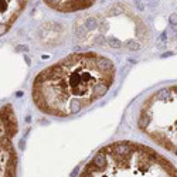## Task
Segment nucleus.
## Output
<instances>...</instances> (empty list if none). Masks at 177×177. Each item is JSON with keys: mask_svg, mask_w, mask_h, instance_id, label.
I'll return each instance as SVG.
<instances>
[{"mask_svg": "<svg viewBox=\"0 0 177 177\" xmlns=\"http://www.w3.org/2000/svg\"><path fill=\"white\" fill-rule=\"evenodd\" d=\"M115 67L95 53H77L38 72L33 101L41 112L71 116L102 98L113 84Z\"/></svg>", "mask_w": 177, "mask_h": 177, "instance_id": "1", "label": "nucleus"}, {"mask_svg": "<svg viewBox=\"0 0 177 177\" xmlns=\"http://www.w3.org/2000/svg\"><path fill=\"white\" fill-rule=\"evenodd\" d=\"M78 177H177V167L149 146L115 142L102 147Z\"/></svg>", "mask_w": 177, "mask_h": 177, "instance_id": "2", "label": "nucleus"}, {"mask_svg": "<svg viewBox=\"0 0 177 177\" xmlns=\"http://www.w3.org/2000/svg\"><path fill=\"white\" fill-rule=\"evenodd\" d=\"M137 125L156 144L177 156V85L159 89L144 101Z\"/></svg>", "mask_w": 177, "mask_h": 177, "instance_id": "3", "label": "nucleus"}, {"mask_svg": "<svg viewBox=\"0 0 177 177\" xmlns=\"http://www.w3.org/2000/svg\"><path fill=\"white\" fill-rule=\"evenodd\" d=\"M17 132L16 116L11 106L0 111V177H17V153L13 137Z\"/></svg>", "mask_w": 177, "mask_h": 177, "instance_id": "4", "label": "nucleus"}, {"mask_svg": "<svg viewBox=\"0 0 177 177\" xmlns=\"http://www.w3.org/2000/svg\"><path fill=\"white\" fill-rule=\"evenodd\" d=\"M26 3L27 0H0V35L10 28Z\"/></svg>", "mask_w": 177, "mask_h": 177, "instance_id": "5", "label": "nucleus"}, {"mask_svg": "<svg viewBox=\"0 0 177 177\" xmlns=\"http://www.w3.org/2000/svg\"><path fill=\"white\" fill-rule=\"evenodd\" d=\"M44 1L54 10L71 13V11L84 10L89 6H92V3L95 0H44Z\"/></svg>", "mask_w": 177, "mask_h": 177, "instance_id": "6", "label": "nucleus"}, {"mask_svg": "<svg viewBox=\"0 0 177 177\" xmlns=\"http://www.w3.org/2000/svg\"><path fill=\"white\" fill-rule=\"evenodd\" d=\"M85 27H87V30H95L96 27H98V22H96V19H94V17H89L85 20Z\"/></svg>", "mask_w": 177, "mask_h": 177, "instance_id": "7", "label": "nucleus"}, {"mask_svg": "<svg viewBox=\"0 0 177 177\" xmlns=\"http://www.w3.org/2000/svg\"><path fill=\"white\" fill-rule=\"evenodd\" d=\"M170 23L171 24H177V14H171L170 16Z\"/></svg>", "mask_w": 177, "mask_h": 177, "instance_id": "8", "label": "nucleus"}]
</instances>
